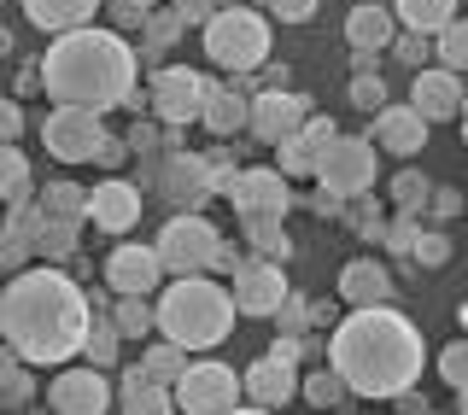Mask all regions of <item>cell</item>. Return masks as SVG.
<instances>
[{"instance_id":"obj_1","label":"cell","mask_w":468,"mask_h":415,"mask_svg":"<svg viewBox=\"0 0 468 415\" xmlns=\"http://www.w3.org/2000/svg\"><path fill=\"white\" fill-rule=\"evenodd\" d=\"M94 304L58 263L24 270L0 293V334L24 363H70L88 346Z\"/></svg>"},{"instance_id":"obj_2","label":"cell","mask_w":468,"mask_h":415,"mask_svg":"<svg viewBox=\"0 0 468 415\" xmlns=\"http://www.w3.org/2000/svg\"><path fill=\"white\" fill-rule=\"evenodd\" d=\"M328 363L346 375V387L357 398H404L421 380L428 346H421V328L404 310L369 304V310H351L328 334Z\"/></svg>"},{"instance_id":"obj_3","label":"cell","mask_w":468,"mask_h":415,"mask_svg":"<svg viewBox=\"0 0 468 415\" xmlns=\"http://www.w3.org/2000/svg\"><path fill=\"white\" fill-rule=\"evenodd\" d=\"M135 65L141 53L129 48L123 29H70L53 36V48L41 53V82H48L53 106H82V112H112L129 106L135 94Z\"/></svg>"},{"instance_id":"obj_4","label":"cell","mask_w":468,"mask_h":415,"mask_svg":"<svg viewBox=\"0 0 468 415\" xmlns=\"http://www.w3.org/2000/svg\"><path fill=\"white\" fill-rule=\"evenodd\" d=\"M234 316H240L234 293L223 281H205V275H176L165 287V299H158V334L187 346V351L223 346L234 334Z\"/></svg>"},{"instance_id":"obj_5","label":"cell","mask_w":468,"mask_h":415,"mask_svg":"<svg viewBox=\"0 0 468 415\" xmlns=\"http://www.w3.org/2000/svg\"><path fill=\"white\" fill-rule=\"evenodd\" d=\"M205 53H211V65L234 70V77H252V70H263V59H270V24L246 6H229L205 24Z\"/></svg>"},{"instance_id":"obj_6","label":"cell","mask_w":468,"mask_h":415,"mask_svg":"<svg viewBox=\"0 0 468 415\" xmlns=\"http://www.w3.org/2000/svg\"><path fill=\"white\" fill-rule=\"evenodd\" d=\"M112 129L100 123V112H82V106H53L48 123H41V146L58 158V165H100Z\"/></svg>"},{"instance_id":"obj_7","label":"cell","mask_w":468,"mask_h":415,"mask_svg":"<svg viewBox=\"0 0 468 415\" xmlns=\"http://www.w3.org/2000/svg\"><path fill=\"white\" fill-rule=\"evenodd\" d=\"M146 94H153V106H146V112H153L165 129H187V123H199V117H205L211 77H199V70H187V65H165V70H153Z\"/></svg>"},{"instance_id":"obj_8","label":"cell","mask_w":468,"mask_h":415,"mask_svg":"<svg viewBox=\"0 0 468 415\" xmlns=\"http://www.w3.org/2000/svg\"><path fill=\"white\" fill-rule=\"evenodd\" d=\"M217 246H223V234H217L199 211H176L165 222V234H158V258H165L170 275H205L211 258H217Z\"/></svg>"},{"instance_id":"obj_9","label":"cell","mask_w":468,"mask_h":415,"mask_svg":"<svg viewBox=\"0 0 468 415\" xmlns=\"http://www.w3.org/2000/svg\"><path fill=\"white\" fill-rule=\"evenodd\" d=\"M246 398V375H234L229 363H194L176 387V410L182 415H234Z\"/></svg>"},{"instance_id":"obj_10","label":"cell","mask_w":468,"mask_h":415,"mask_svg":"<svg viewBox=\"0 0 468 415\" xmlns=\"http://www.w3.org/2000/svg\"><path fill=\"white\" fill-rule=\"evenodd\" d=\"M153 194L170 205V217L176 211H199L211 194H223V176H217V165H211V158H199V153H170Z\"/></svg>"},{"instance_id":"obj_11","label":"cell","mask_w":468,"mask_h":415,"mask_svg":"<svg viewBox=\"0 0 468 415\" xmlns=\"http://www.w3.org/2000/svg\"><path fill=\"white\" fill-rule=\"evenodd\" d=\"M316 182L340 199H357V194H375V141L363 135H340L328 146V158L316 165Z\"/></svg>"},{"instance_id":"obj_12","label":"cell","mask_w":468,"mask_h":415,"mask_svg":"<svg viewBox=\"0 0 468 415\" xmlns=\"http://www.w3.org/2000/svg\"><path fill=\"white\" fill-rule=\"evenodd\" d=\"M229 293H234V304H240V316H275V310L287 304V275H282V263L275 258H246L240 270L229 275Z\"/></svg>"},{"instance_id":"obj_13","label":"cell","mask_w":468,"mask_h":415,"mask_svg":"<svg viewBox=\"0 0 468 415\" xmlns=\"http://www.w3.org/2000/svg\"><path fill=\"white\" fill-rule=\"evenodd\" d=\"M304 123H311V100L304 94H292V88H263V94H252V141L282 146Z\"/></svg>"},{"instance_id":"obj_14","label":"cell","mask_w":468,"mask_h":415,"mask_svg":"<svg viewBox=\"0 0 468 415\" xmlns=\"http://www.w3.org/2000/svg\"><path fill=\"white\" fill-rule=\"evenodd\" d=\"M53 415H106L112 410V387H106V368L82 363V368H58L53 387H48Z\"/></svg>"},{"instance_id":"obj_15","label":"cell","mask_w":468,"mask_h":415,"mask_svg":"<svg viewBox=\"0 0 468 415\" xmlns=\"http://www.w3.org/2000/svg\"><path fill=\"white\" fill-rule=\"evenodd\" d=\"M292 176H282V170H263V165H252V170H240L234 176V187H229V199H234V217H287L292 211Z\"/></svg>"},{"instance_id":"obj_16","label":"cell","mask_w":468,"mask_h":415,"mask_svg":"<svg viewBox=\"0 0 468 415\" xmlns=\"http://www.w3.org/2000/svg\"><path fill=\"white\" fill-rule=\"evenodd\" d=\"M165 258H158V246H117L106 258V287L112 293H141V299H153L158 287H165Z\"/></svg>"},{"instance_id":"obj_17","label":"cell","mask_w":468,"mask_h":415,"mask_svg":"<svg viewBox=\"0 0 468 415\" xmlns=\"http://www.w3.org/2000/svg\"><path fill=\"white\" fill-rule=\"evenodd\" d=\"M240 375H246V404H258V410H287L292 398L304 392L299 363H282V357H270V351H263L258 363H246Z\"/></svg>"},{"instance_id":"obj_18","label":"cell","mask_w":468,"mask_h":415,"mask_svg":"<svg viewBox=\"0 0 468 415\" xmlns=\"http://www.w3.org/2000/svg\"><path fill=\"white\" fill-rule=\"evenodd\" d=\"M410 106H416L428 123H451V117H463L468 94H463V77L445 65H428L416 70V82H410Z\"/></svg>"},{"instance_id":"obj_19","label":"cell","mask_w":468,"mask_h":415,"mask_svg":"<svg viewBox=\"0 0 468 415\" xmlns=\"http://www.w3.org/2000/svg\"><path fill=\"white\" fill-rule=\"evenodd\" d=\"M94 205H88V217H94V229L106 234H129L141 222V182H123V176H106L100 187H88Z\"/></svg>"},{"instance_id":"obj_20","label":"cell","mask_w":468,"mask_h":415,"mask_svg":"<svg viewBox=\"0 0 468 415\" xmlns=\"http://www.w3.org/2000/svg\"><path fill=\"white\" fill-rule=\"evenodd\" d=\"M334 141H340V129H334L328 117H311V123H304L292 141H282V146H275V158H282L275 170H282V176H292V182H299V176H316V165L328 158V146H334Z\"/></svg>"},{"instance_id":"obj_21","label":"cell","mask_w":468,"mask_h":415,"mask_svg":"<svg viewBox=\"0 0 468 415\" xmlns=\"http://www.w3.org/2000/svg\"><path fill=\"white\" fill-rule=\"evenodd\" d=\"M428 117H421L416 106H387V112H375V146L380 153H392V158H416L421 146H428Z\"/></svg>"},{"instance_id":"obj_22","label":"cell","mask_w":468,"mask_h":415,"mask_svg":"<svg viewBox=\"0 0 468 415\" xmlns=\"http://www.w3.org/2000/svg\"><path fill=\"white\" fill-rule=\"evenodd\" d=\"M205 129L217 141H234L240 129H252V88L246 82H211V100H205Z\"/></svg>"},{"instance_id":"obj_23","label":"cell","mask_w":468,"mask_h":415,"mask_svg":"<svg viewBox=\"0 0 468 415\" xmlns=\"http://www.w3.org/2000/svg\"><path fill=\"white\" fill-rule=\"evenodd\" d=\"M392 293H399V281H392L387 263L375 258H351L340 270V299L351 310H369V304H392Z\"/></svg>"},{"instance_id":"obj_24","label":"cell","mask_w":468,"mask_h":415,"mask_svg":"<svg viewBox=\"0 0 468 415\" xmlns=\"http://www.w3.org/2000/svg\"><path fill=\"white\" fill-rule=\"evenodd\" d=\"M346 41L351 48H369V53H392V41H399V12L375 6V0L351 6L346 12Z\"/></svg>"},{"instance_id":"obj_25","label":"cell","mask_w":468,"mask_h":415,"mask_svg":"<svg viewBox=\"0 0 468 415\" xmlns=\"http://www.w3.org/2000/svg\"><path fill=\"white\" fill-rule=\"evenodd\" d=\"M100 6H106V0H24V18L36 29H48V36H70V29L94 24Z\"/></svg>"},{"instance_id":"obj_26","label":"cell","mask_w":468,"mask_h":415,"mask_svg":"<svg viewBox=\"0 0 468 415\" xmlns=\"http://www.w3.org/2000/svg\"><path fill=\"white\" fill-rule=\"evenodd\" d=\"M82 222H65V217H48L41 205H29V234H36V258L41 263H70L82 246Z\"/></svg>"},{"instance_id":"obj_27","label":"cell","mask_w":468,"mask_h":415,"mask_svg":"<svg viewBox=\"0 0 468 415\" xmlns=\"http://www.w3.org/2000/svg\"><path fill=\"white\" fill-rule=\"evenodd\" d=\"M117 404H123V415H176V387H158V380L135 363V368H123Z\"/></svg>"},{"instance_id":"obj_28","label":"cell","mask_w":468,"mask_h":415,"mask_svg":"<svg viewBox=\"0 0 468 415\" xmlns=\"http://www.w3.org/2000/svg\"><path fill=\"white\" fill-rule=\"evenodd\" d=\"M240 240H246V251H258V258H275V263L292 258L287 217H240Z\"/></svg>"},{"instance_id":"obj_29","label":"cell","mask_w":468,"mask_h":415,"mask_svg":"<svg viewBox=\"0 0 468 415\" xmlns=\"http://www.w3.org/2000/svg\"><path fill=\"white\" fill-rule=\"evenodd\" d=\"M0 194H6V211H18V205H36V176H29V158L18 153V141L0 146Z\"/></svg>"},{"instance_id":"obj_30","label":"cell","mask_w":468,"mask_h":415,"mask_svg":"<svg viewBox=\"0 0 468 415\" xmlns=\"http://www.w3.org/2000/svg\"><path fill=\"white\" fill-rule=\"evenodd\" d=\"M182 29H187L182 12H176V6H158L153 18H146V29H141V65L165 70L158 59H165V48H176V41H182Z\"/></svg>"},{"instance_id":"obj_31","label":"cell","mask_w":468,"mask_h":415,"mask_svg":"<svg viewBox=\"0 0 468 415\" xmlns=\"http://www.w3.org/2000/svg\"><path fill=\"white\" fill-rule=\"evenodd\" d=\"M141 368L158 380V387H182V375L194 368V351L176 346V339H158V346H146V351H141Z\"/></svg>"},{"instance_id":"obj_32","label":"cell","mask_w":468,"mask_h":415,"mask_svg":"<svg viewBox=\"0 0 468 415\" xmlns=\"http://www.w3.org/2000/svg\"><path fill=\"white\" fill-rule=\"evenodd\" d=\"M36 205L48 217H65V222H88V205H94V194H88L82 182H48L36 194Z\"/></svg>"},{"instance_id":"obj_33","label":"cell","mask_w":468,"mask_h":415,"mask_svg":"<svg viewBox=\"0 0 468 415\" xmlns=\"http://www.w3.org/2000/svg\"><path fill=\"white\" fill-rule=\"evenodd\" d=\"M399 24L404 29H421V36H439L451 18H457V0H399Z\"/></svg>"},{"instance_id":"obj_34","label":"cell","mask_w":468,"mask_h":415,"mask_svg":"<svg viewBox=\"0 0 468 415\" xmlns=\"http://www.w3.org/2000/svg\"><path fill=\"white\" fill-rule=\"evenodd\" d=\"M117 328H123V339H146L158 328V304L153 299H141V293H117Z\"/></svg>"},{"instance_id":"obj_35","label":"cell","mask_w":468,"mask_h":415,"mask_svg":"<svg viewBox=\"0 0 468 415\" xmlns=\"http://www.w3.org/2000/svg\"><path fill=\"white\" fill-rule=\"evenodd\" d=\"M346 222L357 229V240H387V229H392L387 205H380L375 194H357V199H346Z\"/></svg>"},{"instance_id":"obj_36","label":"cell","mask_w":468,"mask_h":415,"mask_svg":"<svg viewBox=\"0 0 468 415\" xmlns=\"http://www.w3.org/2000/svg\"><path fill=\"white\" fill-rule=\"evenodd\" d=\"M304 398H311V404H316L322 415H328V410H340L346 398H357V392L346 387V375H340V368H334V363H322L316 375H304Z\"/></svg>"},{"instance_id":"obj_37","label":"cell","mask_w":468,"mask_h":415,"mask_svg":"<svg viewBox=\"0 0 468 415\" xmlns=\"http://www.w3.org/2000/svg\"><path fill=\"white\" fill-rule=\"evenodd\" d=\"M117 346H123V328H117V316H112V310H106V316L94 310V328H88L82 357L94 363V368H112V363H117Z\"/></svg>"},{"instance_id":"obj_38","label":"cell","mask_w":468,"mask_h":415,"mask_svg":"<svg viewBox=\"0 0 468 415\" xmlns=\"http://www.w3.org/2000/svg\"><path fill=\"white\" fill-rule=\"evenodd\" d=\"M433 53H439V65H445V70H457V77H463V70H468V18H451L445 29H439Z\"/></svg>"},{"instance_id":"obj_39","label":"cell","mask_w":468,"mask_h":415,"mask_svg":"<svg viewBox=\"0 0 468 415\" xmlns=\"http://www.w3.org/2000/svg\"><path fill=\"white\" fill-rule=\"evenodd\" d=\"M428 199H433V182L421 170H399V176H392V205H399V211H428Z\"/></svg>"},{"instance_id":"obj_40","label":"cell","mask_w":468,"mask_h":415,"mask_svg":"<svg viewBox=\"0 0 468 415\" xmlns=\"http://www.w3.org/2000/svg\"><path fill=\"white\" fill-rule=\"evenodd\" d=\"M351 106L357 112H387V82H380V70H357V77H351Z\"/></svg>"},{"instance_id":"obj_41","label":"cell","mask_w":468,"mask_h":415,"mask_svg":"<svg viewBox=\"0 0 468 415\" xmlns=\"http://www.w3.org/2000/svg\"><path fill=\"white\" fill-rule=\"evenodd\" d=\"M392 53H399V65H410V70H428V59H439L433 36H421V29H404V36L392 41Z\"/></svg>"},{"instance_id":"obj_42","label":"cell","mask_w":468,"mask_h":415,"mask_svg":"<svg viewBox=\"0 0 468 415\" xmlns=\"http://www.w3.org/2000/svg\"><path fill=\"white\" fill-rule=\"evenodd\" d=\"M0 398H6L12 410H24V404H29V375H24V357H18V351L0 363Z\"/></svg>"},{"instance_id":"obj_43","label":"cell","mask_w":468,"mask_h":415,"mask_svg":"<svg viewBox=\"0 0 468 415\" xmlns=\"http://www.w3.org/2000/svg\"><path fill=\"white\" fill-rule=\"evenodd\" d=\"M416 240H421V222H416V211H399V217H392V229H387V240H380V246H387L392 258H410V251H416Z\"/></svg>"},{"instance_id":"obj_44","label":"cell","mask_w":468,"mask_h":415,"mask_svg":"<svg viewBox=\"0 0 468 415\" xmlns=\"http://www.w3.org/2000/svg\"><path fill=\"white\" fill-rule=\"evenodd\" d=\"M129 146H135V158H170L176 153L165 129H158V123H141V117H135V129H129Z\"/></svg>"},{"instance_id":"obj_45","label":"cell","mask_w":468,"mask_h":415,"mask_svg":"<svg viewBox=\"0 0 468 415\" xmlns=\"http://www.w3.org/2000/svg\"><path fill=\"white\" fill-rule=\"evenodd\" d=\"M410 263H421V270L451 263V240H445V234H433V229H421V240H416V251H410Z\"/></svg>"},{"instance_id":"obj_46","label":"cell","mask_w":468,"mask_h":415,"mask_svg":"<svg viewBox=\"0 0 468 415\" xmlns=\"http://www.w3.org/2000/svg\"><path fill=\"white\" fill-rule=\"evenodd\" d=\"M439 375H445L451 387H468V334L451 339V346L439 351Z\"/></svg>"},{"instance_id":"obj_47","label":"cell","mask_w":468,"mask_h":415,"mask_svg":"<svg viewBox=\"0 0 468 415\" xmlns=\"http://www.w3.org/2000/svg\"><path fill=\"white\" fill-rule=\"evenodd\" d=\"M106 12H112V29H146V18H153V12L141 6V0H106Z\"/></svg>"},{"instance_id":"obj_48","label":"cell","mask_w":468,"mask_h":415,"mask_svg":"<svg viewBox=\"0 0 468 415\" xmlns=\"http://www.w3.org/2000/svg\"><path fill=\"white\" fill-rule=\"evenodd\" d=\"M270 6V18H282V24H311L316 18V0H263Z\"/></svg>"},{"instance_id":"obj_49","label":"cell","mask_w":468,"mask_h":415,"mask_svg":"<svg viewBox=\"0 0 468 415\" xmlns=\"http://www.w3.org/2000/svg\"><path fill=\"white\" fill-rule=\"evenodd\" d=\"M170 6H176V12H182V18H187V24H199V29H205V24H211V18H217V12H229V6H223V0H170Z\"/></svg>"},{"instance_id":"obj_50","label":"cell","mask_w":468,"mask_h":415,"mask_svg":"<svg viewBox=\"0 0 468 415\" xmlns=\"http://www.w3.org/2000/svg\"><path fill=\"white\" fill-rule=\"evenodd\" d=\"M463 205H468V199L457 194V187H445V182H433V199H428V211H433V217H457V211H463Z\"/></svg>"},{"instance_id":"obj_51","label":"cell","mask_w":468,"mask_h":415,"mask_svg":"<svg viewBox=\"0 0 468 415\" xmlns=\"http://www.w3.org/2000/svg\"><path fill=\"white\" fill-rule=\"evenodd\" d=\"M24 135V106H18V94L0 106V141H18Z\"/></svg>"},{"instance_id":"obj_52","label":"cell","mask_w":468,"mask_h":415,"mask_svg":"<svg viewBox=\"0 0 468 415\" xmlns=\"http://www.w3.org/2000/svg\"><path fill=\"white\" fill-rule=\"evenodd\" d=\"M246 258H252V251H240V246H234V240H223V246H217V258H211V270H223V275H234V270H240Z\"/></svg>"},{"instance_id":"obj_53","label":"cell","mask_w":468,"mask_h":415,"mask_svg":"<svg viewBox=\"0 0 468 415\" xmlns=\"http://www.w3.org/2000/svg\"><path fill=\"white\" fill-rule=\"evenodd\" d=\"M311 211H316V217H346V199L328 194V187H316V194H311Z\"/></svg>"},{"instance_id":"obj_54","label":"cell","mask_w":468,"mask_h":415,"mask_svg":"<svg viewBox=\"0 0 468 415\" xmlns=\"http://www.w3.org/2000/svg\"><path fill=\"white\" fill-rule=\"evenodd\" d=\"M129 153H135V146H129V135H112V141H106V153H100V165H106V170H117Z\"/></svg>"},{"instance_id":"obj_55","label":"cell","mask_w":468,"mask_h":415,"mask_svg":"<svg viewBox=\"0 0 468 415\" xmlns=\"http://www.w3.org/2000/svg\"><path fill=\"white\" fill-rule=\"evenodd\" d=\"M392 404H399V415H433V410H428V398H421L416 387H410L404 398H392Z\"/></svg>"},{"instance_id":"obj_56","label":"cell","mask_w":468,"mask_h":415,"mask_svg":"<svg viewBox=\"0 0 468 415\" xmlns=\"http://www.w3.org/2000/svg\"><path fill=\"white\" fill-rule=\"evenodd\" d=\"M375 59H380V53H369V48H351V65H357V70H375Z\"/></svg>"},{"instance_id":"obj_57","label":"cell","mask_w":468,"mask_h":415,"mask_svg":"<svg viewBox=\"0 0 468 415\" xmlns=\"http://www.w3.org/2000/svg\"><path fill=\"white\" fill-rule=\"evenodd\" d=\"M234 415H275V410H258V404H240V410H234Z\"/></svg>"},{"instance_id":"obj_58","label":"cell","mask_w":468,"mask_h":415,"mask_svg":"<svg viewBox=\"0 0 468 415\" xmlns=\"http://www.w3.org/2000/svg\"><path fill=\"white\" fill-rule=\"evenodd\" d=\"M457 415H468V387H457Z\"/></svg>"},{"instance_id":"obj_59","label":"cell","mask_w":468,"mask_h":415,"mask_svg":"<svg viewBox=\"0 0 468 415\" xmlns=\"http://www.w3.org/2000/svg\"><path fill=\"white\" fill-rule=\"evenodd\" d=\"M457 123H463V146H468V106H463V117H457Z\"/></svg>"},{"instance_id":"obj_60","label":"cell","mask_w":468,"mask_h":415,"mask_svg":"<svg viewBox=\"0 0 468 415\" xmlns=\"http://www.w3.org/2000/svg\"><path fill=\"white\" fill-rule=\"evenodd\" d=\"M457 322H463V328H468V299H463V310H457Z\"/></svg>"},{"instance_id":"obj_61","label":"cell","mask_w":468,"mask_h":415,"mask_svg":"<svg viewBox=\"0 0 468 415\" xmlns=\"http://www.w3.org/2000/svg\"><path fill=\"white\" fill-rule=\"evenodd\" d=\"M141 6H146V12H158V6H165V0H141Z\"/></svg>"},{"instance_id":"obj_62","label":"cell","mask_w":468,"mask_h":415,"mask_svg":"<svg viewBox=\"0 0 468 415\" xmlns=\"http://www.w3.org/2000/svg\"><path fill=\"white\" fill-rule=\"evenodd\" d=\"M375 6H399V0H375Z\"/></svg>"},{"instance_id":"obj_63","label":"cell","mask_w":468,"mask_h":415,"mask_svg":"<svg viewBox=\"0 0 468 415\" xmlns=\"http://www.w3.org/2000/svg\"><path fill=\"white\" fill-rule=\"evenodd\" d=\"M433 415H439V410H433Z\"/></svg>"}]
</instances>
